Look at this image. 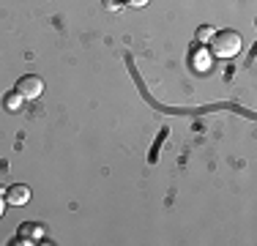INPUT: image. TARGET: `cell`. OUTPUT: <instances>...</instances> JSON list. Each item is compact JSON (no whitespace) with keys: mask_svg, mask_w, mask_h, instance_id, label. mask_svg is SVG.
<instances>
[{"mask_svg":"<svg viewBox=\"0 0 257 246\" xmlns=\"http://www.w3.org/2000/svg\"><path fill=\"white\" fill-rule=\"evenodd\" d=\"M208 44H211V52L216 58H235L243 47V39L238 30H216Z\"/></svg>","mask_w":257,"mask_h":246,"instance_id":"6da1fadb","label":"cell"},{"mask_svg":"<svg viewBox=\"0 0 257 246\" xmlns=\"http://www.w3.org/2000/svg\"><path fill=\"white\" fill-rule=\"evenodd\" d=\"M14 90L25 98V101H33V98H39L41 93H44V79H41L39 74H25V77L17 79Z\"/></svg>","mask_w":257,"mask_h":246,"instance_id":"7a4b0ae2","label":"cell"},{"mask_svg":"<svg viewBox=\"0 0 257 246\" xmlns=\"http://www.w3.org/2000/svg\"><path fill=\"white\" fill-rule=\"evenodd\" d=\"M41 238H44V230H41L39 224H33V221H28V224L20 227V235L11 243H36V241H41Z\"/></svg>","mask_w":257,"mask_h":246,"instance_id":"3957f363","label":"cell"},{"mask_svg":"<svg viewBox=\"0 0 257 246\" xmlns=\"http://www.w3.org/2000/svg\"><path fill=\"white\" fill-rule=\"evenodd\" d=\"M6 205H25V202L30 200V189L22 186V183H14V186L6 189Z\"/></svg>","mask_w":257,"mask_h":246,"instance_id":"277c9868","label":"cell"},{"mask_svg":"<svg viewBox=\"0 0 257 246\" xmlns=\"http://www.w3.org/2000/svg\"><path fill=\"white\" fill-rule=\"evenodd\" d=\"M22 101H25V98H22L20 93H17V90L6 93V98H3V104H6V109H9V112H17V109L22 107Z\"/></svg>","mask_w":257,"mask_h":246,"instance_id":"5b68a950","label":"cell"},{"mask_svg":"<svg viewBox=\"0 0 257 246\" xmlns=\"http://www.w3.org/2000/svg\"><path fill=\"white\" fill-rule=\"evenodd\" d=\"M213 33H216V30H213L211 25H203V28L197 30V41H200V44H208V41H211V36H213Z\"/></svg>","mask_w":257,"mask_h":246,"instance_id":"8992f818","label":"cell"},{"mask_svg":"<svg viewBox=\"0 0 257 246\" xmlns=\"http://www.w3.org/2000/svg\"><path fill=\"white\" fill-rule=\"evenodd\" d=\"M123 6H132V9H143V6H148V0H120Z\"/></svg>","mask_w":257,"mask_h":246,"instance_id":"52a82bcc","label":"cell"},{"mask_svg":"<svg viewBox=\"0 0 257 246\" xmlns=\"http://www.w3.org/2000/svg\"><path fill=\"white\" fill-rule=\"evenodd\" d=\"M120 6H123L120 0H104V9H107V11H118Z\"/></svg>","mask_w":257,"mask_h":246,"instance_id":"ba28073f","label":"cell"},{"mask_svg":"<svg viewBox=\"0 0 257 246\" xmlns=\"http://www.w3.org/2000/svg\"><path fill=\"white\" fill-rule=\"evenodd\" d=\"M3 211H6V194L0 192V216H3Z\"/></svg>","mask_w":257,"mask_h":246,"instance_id":"9c48e42d","label":"cell"}]
</instances>
